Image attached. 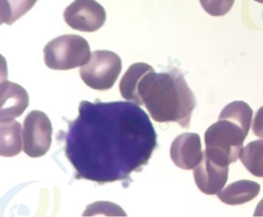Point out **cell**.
Instances as JSON below:
<instances>
[{"label":"cell","instance_id":"6da1fadb","mask_svg":"<svg viewBox=\"0 0 263 217\" xmlns=\"http://www.w3.org/2000/svg\"><path fill=\"white\" fill-rule=\"evenodd\" d=\"M110 122V121H106L107 126L104 125V121H99L100 126H98L96 121L93 122L95 124L93 126L90 125V123L87 122V129L78 122L83 127L87 129V132H84L82 129L81 133L75 131V134L81 135V138L70 140L81 141V143L67 144L66 150L78 147H81V149L87 147V150L81 152V155L87 152V156L83 158L89 157L87 161L88 163L99 152V155L97 158H99V163H104V159H105L104 165L124 164L121 158H123V157L128 158L130 157L129 152L134 154L136 151V147L153 152L155 148L154 146L145 144L142 146V143L156 144V137L142 138V137L156 135L152 123L144 127H143L142 124L137 127L135 121H119L118 124L116 121L115 126L111 127Z\"/></svg>","mask_w":263,"mask_h":217},{"label":"cell","instance_id":"7a4b0ae2","mask_svg":"<svg viewBox=\"0 0 263 217\" xmlns=\"http://www.w3.org/2000/svg\"><path fill=\"white\" fill-rule=\"evenodd\" d=\"M138 94L157 122H177L185 129L190 125L196 100L178 68L146 74L138 85Z\"/></svg>","mask_w":263,"mask_h":217},{"label":"cell","instance_id":"3957f363","mask_svg":"<svg viewBox=\"0 0 263 217\" xmlns=\"http://www.w3.org/2000/svg\"><path fill=\"white\" fill-rule=\"evenodd\" d=\"M248 133L249 130L238 123L218 118V121L212 124L204 134V152L215 161L229 166L239 158Z\"/></svg>","mask_w":263,"mask_h":217},{"label":"cell","instance_id":"277c9868","mask_svg":"<svg viewBox=\"0 0 263 217\" xmlns=\"http://www.w3.org/2000/svg\"><path fill=\"white\" fill-rule=\"evenodd\" d=\"M44 53L46 65L52 70H68L82 67L91 58L87 40L74 34L55 38L46 45Z\"/></svg>","mask_w":263,"mask_h":217},{"label":"cell","instance_id":"5b68a950","mask_svg":"<svg viewBox=\"0 0 263 217\" xmlns=\"http://www.w3.org/2000/svg\"><path fill=\"white\" fill-rule=\"evenodd\" d=\"M122 70L121 58L109 50H96L80 69L81 79L90 88L107 91L113 87Z\"/></svg>","mask_w":263,"mask_h":217},{"label":"cell","instance_id":"8992f818","mask_svg":"<svg viewBox=\"0 0 263 217\" xmlns=\"http://www.w3.org/2000/svg\"><path fill=\"white\" fill-rule=\"evenodd\" d=\"M52 134L51 121L44 112H30L24 121L23 150L31 158L44 156L51 146Z\"/></svg>","mask_w":263,"mask_h":217},{"label":"cell","instance_id":"52a82bcc","mask_svg":"<svg viewBox=\"0 0 263 217\" xmlns=\"http://www.w3.org/2000/svg\"><path fill=\"white\" fill-rule=\"evenodd\" d=\"M66 24L73 30L95 32L104 26L106 11L95 0H75L64 13Z\"/></svg>","mask_w":263,"mask_h":217},{"label":"cell","instance_id":"ba28073f","mask_svg":"<svg viewBox=\"0 0 263 217\" xmlns=\"http://www.w3.org/2000/svg\"><path fill=\"white\" fill-rule=\"evenodd\" d=\"M196 186L206 195L218 194L226 186L229 178V166L221 164L203 152L201 162L194 169Z\"/></svg>","mask_w":263,"mask_h":217},{"label":"cell","instance_id":"9c48e42d","mask_svg":"<svg viewBox=\"0 0 263 217\" xmlns=\"http://www.w3.org/2000/svg\"><path fill=\"white\" fill-rule=\"evenodd\" d=\"M201 141L197 133H184L178 135L170 149L171 158L175 166L184 170L195 169L203 158Z\"/></svg>","mask_w":263,"mask_h":217},{"label":"cell","instance_id":"30bf717a","mask_svg":"<svg viewBox=\"0 0 263 217\" xmlns=\"http://www.w3.org/2000/svg\"><path fill=\"white\" fill-rule=\"evenodd\" d=\"M0 121L21 116L29 106L27 91L16 83L5 81L0 86Z\"/></svg>","mask_w":263,"mask_h":217},{"label":"cell","instance_id":"8fae6325","mask_svg":"<svg viewBox=\"0 0 263 217\" xmlns=\"http://www.w3.org/2000/svg\"><path fill=\"white\" fill-rule=\"evenodd\" d=\"M154 68L145 63H135L132 64L120 82V92L123 98L132 101L138 105H143L138 94V85L143 77L153 70Z\"/></svg>","mask_w":263,"mask_h":217},{"label":"cell","instance_id":"7c38bea8","mask_svg":"<svg viewBox=\"0 0 263 217\" xmlns=\"http://www.w3.org/2000/svg\"><path fill=\"white\" fill-rule=\"evenodd\" d=\"M259 192L258 183L242 179L229 184L224 190L218 192V198L226 204L236 206L252 201Z\"/></svg>","mask_w":263,"mask_h":217},{"label":"cell","instance_id":"4fadbf2b","mask_svg":"<svg viewBox=\"0 0 263 217\" xmlns=\"http://www.w3.org/2000/svg\"><path fill=\"white\" fill-rule=\"evenodd\" d=\"M22 135L21 123L13 119L0 121V155L11 158L21 153Z\"/></svg>","mask_w":263,"mask_h":217},{"label":"cell","instance_id":"5bb4252c","mask_svg":"<svg viewBox=\"0 0 263 217\" xmlns=\"http://www.w3.org/2000/svg\"><path fill=\"white\" fill-rule=\"evenodd\" d=\"M243 166L254 176L263 178V140L251 141L239 156Z\"/></svg>","mask_w":263,"mask_h":217},{"label":"cell","instance_id":"9a60e30c","mask_svg":"<svg viewBox=\"0 0 263 217\" xmlns=\"http://www.w3.org/2000/svg\"><path fill=\"white\" fill-rule=\"evenodd\" d=\"M37 0H0L1 24L12 25L34 7Z\"/></svg>","mask_w":263,"mask_h":217},{"label":"cell","instance_id":"2e32d148","mask_svg":"<svg viewBox=\"0 0 263 217\" xmlns=\"http://www.w3.org/2000/svg\"><path fill=\"white\" fill-rule=\"evenodd\" d=\"M103 215L107 216H127L122 208L115 203L107 201H99L87 206L84 216H96Z\"/></svg>","mask_w":263,"mask_h":217},{"label":"cell","instance_id":"e0dca14e","mask_svg":"<svg viewBox=\"0 0 263 217\" xmlns=\"http://www.w3.org/2000/svg\"><path fill=\"white\" fill-rule=\"evenodd\" d=\"M201 7L211 16H221L230 11L235 0H199Z\"/></svg>","mask_w":263,"mask_h":217},{"label":"cell","instance_id":"ac0fdd59","mask_svg":"<svg viewBox=\"0 0 263 217\" xmlns=\"http://www.w3.org/2000/svg\"><path fill=\"white\" fill-rule=\"evenodd\" d=\"M252 132L258 138H263V106L255 114L252 124Z\"/></svg>","mask_w":263,"mask_h":217},{"label":"cell","instance_id":"d6986e66","mask_svg":"<svg viewBox=\"0 0 263 217\" xmlns=\"http://www.w3.org/2000/svg\"><path fill=\"white\" fill-rule=\"evenodd\" d=\"M254 216H263V198L257 205Z\"/></svg>","mask_w":263,"mask_h":217},{"label":"cell","instance_id":"ffe728a7","mask_svg":"<svg viewBox=\"0 0 263 217\" xmlns=\"http://www.w3.org/2000/svg\"><path fill=\"white\" fill-rule=\"evenodd\" d=\"M254 1H255V2H257V3H259V4H263V0H254Z\"/></svg>","mask_w":263,"mask_h":217}]
</instances>
